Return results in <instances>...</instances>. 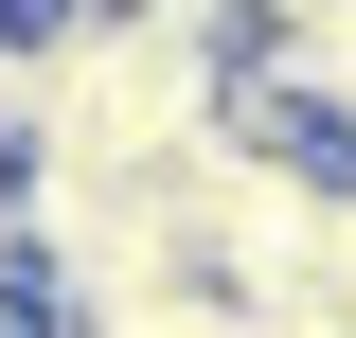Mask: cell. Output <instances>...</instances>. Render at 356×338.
Here are the masks:
<instances>
[{"label": "cell", "mask_w": 356, "mask_h": 338, "mask_svg": "<svg viewBox=\"0 0 356 338\" xmlns=\"http://www.w3.org/2000/svg\"><path fill=\"white\" fill-rule=\"evenodd\" d=\"M54 338H72V321H54Z\"/></svg>", "instance_id": "2"}, {"label": "cell", "mask_w": 356, "mask_h": 338, "mask_svg": "<svg viewBox=\"0 0 356 338\" xmlns=\"http://www.w3.org/2000/svg\"><path fill=\"white\" fill-rule=\"evenodd\" d=\"M89 338H267L232 285H161V303H125V321H89Z\"/></svg>", "instance_id": "1"}]
</instances>
